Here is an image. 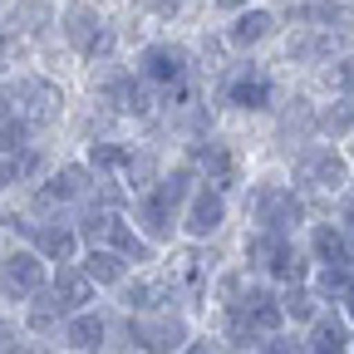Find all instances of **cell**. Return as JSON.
Segmentation results:
<instances>
[{
	"mask_svg": "<svg viewBox=\"0 0 354 354\" xmlns=\"http://www.w3.org/2000/svg\"><path fill=\"white\" fill-rule=\"evenodd\" d=\"M10 64V35H0V69Z\"/></svg>",
	"mask_w": 354,
	"mask_h": 354,
	"instance_id": "38",
	"label": "cell"
},
{
	"mask_svg": "<svg viewBox=\"0 0 354 354\" xmlns=\"http://www.w3.org/2000/svg\"><path fill=\"white\" fill-rule=\"evenodd\" d=\"M227 104H232L236 113H266V109L276 104V84H271V74L241 69V74L227 84Z\"/></svg>",
	"mask_w": 354,
	"mask_h": 354,
	"instance_id": "20",
	"label": "cell"
},
{
	"mask_svg": "<svg viewBox=\"0 0 354 354\" xmlns=\"http://www.w3.org/2000/svg\"><path fill=\"white\" fill-rule=\"evenodd\" d=\"M221 227H227V192L212 183H197L192 197L183 202V232L192 241H212Z\"/></svg>",
	"mask_w": 354,
	"mask_h": 354,
	"instance_id": "8",
	"label": "cell"
},
{
	"mask_svg": "<svg viewBox=\"0 0 354 354\" xmlns=\"http://www.w3.org/2000/svg\"><path fill=\"white\" fill-rule=\"evenodd\" d=\"M354 39L335 35V30H310V25H290V39H286V59L290 64H305V69H320L330 64L339 50H349Z\"/></svg>",
	"mask_w": 354,
	"mask_h": 354,
	"instance_id": "11",
	"label": "cell"
},
{
	"mask_svg": "<svg viewBox=\"0 0 354 354\" xmlns=\"http://www.w3.org/2000/svg\"><path fill=\"white\" fill-rule=\"evenodd\" d=\"M88 167H94L99 177H123L138 167V153H133L128 143H88Z\"/></svg>",
	"mask_w": 354,
	"mask_h": 354,
	"instance_id": "28",
	"label": "cell"
},
{
	"mask_svg": "<svg viewBox=\"0 0 354 354\" xmlns=\"http://www.w3.org/2000/svg\"><path fill=\"white\" fill-rule=\"evenodd\" d=\"M104 246H113V251H118V256H128L133 266L153 261V241L138 232V221H123L118 212H113V221H109V236H104Z\"/></svg>",
	"mask_w": 354,
	"mask_h": 354,
	"instance_id": "25",
	"label": "cell"
},
{
	"mask_svg": "<svg viewBox=\"0 0 354 354\" xmlns=\"http://www.w3.org/2000/svg\"><path fill=\"white\" fill-rule=\"evenodd\" d=\"M290 183L305 197H335L339 202L354 187V153H344V143H330V138H310L290 158Z\"/></svg>",
	"mask_w": 354,
	"mask_h": 354,
	"instance_id": "2",
	"label": "cell"
},
{
	"mask_svg": "<svg viewBox=\"0 0 354 354\" xmlns=\"http://www.w3.org/2000/svg\"><path fill=\"white\" fill-rule=\"evenodd\" d=\"M251 221L266 232L295 236L310 227V197L295 183H256L251 187Z\"/></svg>",
	"mask_w": 354,
	"mask_h": 354,
	"instance_id": "4",
	"label": "cell"
},
{
	"mask_svg": "<svg viewBox=\"0 0 354 354\" xmlns=\"http://www.w3.org/2000/svg\"><path fill=\"white\" fill-rule=\"evenodd\" d=\"M99 94H104V104L113 109V113H123V118H143L148 109H153V99H148V79L143 74H109L104 84H99Z\"/></svg>",
	"mask_w": 354,
	"mask_h": 354,
	"instance_id": "16",
	"label": "cell"
},
{
	"mask_svg": "<svg viewBox=\"0 0 354 354\" xmlns=\"http://www.w3.org/2000/svg\"><path fill=\"white\" fill-rule=\"evenodd\" d=\"M123 290V310H128V315H148V310H162V295L172 300V290H167V281L158 286V281H123L118 286Z\"/></svg>",
	"mask_w": 354,
	"mask_h": 354,
	"instance_id": "31",
	"label": "cell"
},
{
	"mask_svg": "<svg viewBox=\"0 0 354 354\" xmlns=\"http://www.w3.org/2000/svg\"><path fill=\"white\" fill-rule=\"evenodd\" d=\"M216 10H227V15H236V10H246V6H256V0H212Z\"/></svg>",
	"mask_w": 354,
	"mask_h": 354,
	"instance_id": "37",
	"label": "cell"
},
{
	"mask_svg": "<svg viewBox=\"0 0 354 354\" xmlns=\"http://www.w3.org/2000/svg\"><path fill=\"white\" fill-rule=\"evenodd\" d=\"M305 246H310V256H315V266H354V241L330 216L305 227Z\"/></svg>",
	"mask_w": 354,
	"mask_h": 354,
	"instance_id": "15",
	"label": "cell"
},
{
	"mask_svg": "<svg viewBox=\"0 0 354 354\" xmlns=\"http://www.w3.org/2000/svg\"><path fill=\"white\" fill-rule=\"evenodd\" d=\"M207 281H212V266H207L202 251H177L167 261V290H172V300L177 295H183V300H202Z\"/></svg>",
	"mask_w": 354,
	"mask_h": 354,
	"instance_id": "18",
	"label": "cell"
},
{
	"mask_svg": "<svg viewBox=\"0 0 354 354\" xmlns=\"http://www.w3.org/2000/svg\"><path fill=\"white\" fill-rule=\"evenodd\" d=\"M59 30H64V44L79 59H109L113 55V30L88 0H69L59 10Z\"/></svg>",
	"mask_w": 354,
	"mask_h": 354,
	"instance_id": "5",
	"label": "cell"
},
{
	"mask_svg": "<svg viewBox=\"0 0 354 354\" xmlns=\"http://www.w3.org/2000/svg\"><path fill=\"white\" fill-rule=\"evenodd\" d=\"M99 187V172L94 167H59L44 177V187L35 192V207L50 212V207H69V202H94Z\"/></svg>",
	"mask_w": 354,
	"mask_h": 354,
	"instance_id": "10",
	"label": "cell"
},
{
	"mask_svg": "<svg viewBox=\"0 0 354 354\" xmlns=\"http://www.w3.org/2000/svg\"><path fill=\"white\" fill-rule=\"evenodd\" d=\"M315 138H330V143L354 138V94H330L315 109Z\"/></svg>",
	"mask_w": 354,
	"mask_h": 354,
	"instance_id": "21",
	"label": "cell"
},
{
	"mask_svg": "<svg viewBox=\"0 0 354 354\" xmlns=\"http://www.w3.org/2000/svg\"><path fill=\"white\" fill-rule=\"evenodd\" d=\"M148 10L153 15H172V10H183V0H148Z\"/></svg>",
	"mask_w": 354,
	"mask_h": 354,
	"instance_id": "36",
	"label": "cell"
},
{
	"mask_svg": "<svg viewBox=\"0 0 354 354\" xmlns=\"http://www.w3.org/2000/svg\"><path fill=\"white\" fill-rule=\"evenodd\" d=\"M133 221H138V232H143L153 246H162V241H172L177 227H183V207H177V202L153 183V187L138 192V202H133Z\"/></svg>",
	"mask_w": 354,
	"mask_h": 354,
	"instance_id": "7",
	"label": "cell"
},
{
	"mask_svg": "<svg viewBox=\"0 0 354 354\" xmlns=\"http://www.w3.org/2000/svg\"><path fill=\"white\" fill-rule=\"evenodd\" d=\"M44 286H50V271H44V256L35 246L0 256V295L6 300H35Z\"/></svg>",
	"mask_w": 354,
	"mask_h": 354,
	"instance_id": "6",
	"label": "cell"
},
{
	"mask_svg": "<svg viewBox=\"0 0 354 354\" xmlns=\"http://www.w3.org/2000/svg\"><path fill=\"white\" fill-rule=\"evenodd\" d=\"M177 354H221V344H216V339H207V335H192Z\"/></svg>",
	"mask_w": 354,
	"mask_h": 354,
	"instance_id": "35",
	"label": "cell"
},
{
	"mask_svg": "<svg viewBox=\"0 0 354 354\" xmlns=\"http://www.w3.org/2000/svg\"><path fill=\"white\" fill-rule=\"evenodd\" d=\"M276 30H281V15H276V10L246 6V10H236L232 25H227V44H232V50H256V44H266Z\"/></svg>",
	"mask_w": 354,
	"mask_h": 354,
	"instance_id": "19",
	"label": "cell"
},
{
	"mask_svg": "<svg viewBox=\"0 0 354 354\" xmlns=\"http://www.w3.org/2000/svg\"><path fill=\"white\" fill-rule=\"evenodd\" d=\"M335 221H339V227L349 232V241H354V187L339 197V207H335Z\"/></svg>",
	"mask_w": 354,
	"mask_h": 354,
	"instance_id": "34",
	"label": "cell"
},
{
	"mask_svg": "<svg viewBox=\"0 0 354 354\" xmlns=\"http://www.w3.org/2000/svg\"><path fill=\"white\" fill-rule=\"evenodd\" d=\"M256 354H310V344L300 339V335H266L261 344H256Z\"/></svg>",
	"mask_w": 354,
	"mask_h": 354,
	"instance_id": "32",
	"label": "cell"
},
{
	"mask_svg": "<svg viewBox=\"0 0 354 354\" xmlns=\"http://www.w3.org/2000/svg\"><path fill=\"white\" fill-rule=\"evenodd\" d=\"M305 344H310V354H349V344H354V320L344 315L339 305H325L320 320L305 330Z\"/></svg>",
	"mask_w": 354,
	"mask_h": 354,
	"instance_id": "17",
	"label": "cell"
},
{
	"mask_svg": "<svg viewBox=\"0 0 354 354\" xmlns=\"http://www.w3.org/2000/svg\"><path fill=\"white\" fill-rule=\"evenodd\" d=\"M133 339H138L143 354H177L192 335H187L183 315H172V310H148V315L133 320Z\"/></svg>",
	"mask_w": 354,
	"mask_h": 354,
	"instance_id": "9",
	"label": "cell"
},
{
	"mask_svg": "<svg viewBox=\"0 0 354 354\" xmlns=\"http://www.w3.org/2000/svg\"><path fill=\"white\" fill-rule=\"evenodd\" d=\"M30 241H35V251L44 256V261H59V266H69L74 256H79V232L74 227H64V221H39V227H30Z\"/></svg>",
	"mask_w": 354,
	"mask_h": 354,
	"instance_id": "22",
	"label": "cell"
},
{
	"mask_svg": "<svg viewBox=\"0 0 354 354\" xmlns=\"http://www.w3.org/2000/svg\"><path fill=\"white\" fill-rule=\"evenodd\" d=\"M104 339H109V320L94 315V310H79V315L64 320V344H69L74 354H99Z\"/></svg>",
	"mask_w": 354,
	"mask_h": 354,
	"instance_id": "23",
	"label": "cell"
},
{
	"mask_svg": "<svg viewBox=\"0 0 354 354\" xmlns=\"http://www.w3.org/2000/svg\"><path fill=\"white\" fill-rule=\"evenodd\" d=\"M94 290H99V281L94 276H88L84 271V266H59V271H55V281L50 286H44V295H50L59 310H64V315H79V310H94Z\"/></svg>",
	"mask_w": 354,
	"mask_h": 354,
	"instance_id": "14",
	"label": "cell"
},
{
	"mask_svg": "<svg viewBox=\"0 0 354 354\" xmlns=\"http://www.w3.org/2000/svg\"><path fill=\"white\" fill-rule=\"evenodd\" d=\"M64 113V88L44 74H15L0 84V148L20 153L39 128H50Z\"/></svg>",
	"mask_w": 354,
	"mask_h": 354,
	"instance_id": "1",
	"label": "cell"
},
{
	"mask_svg": "<svg viewBox=\"0 0 354 354\" xmlns=\"http://www.w3.org/2000/svg\"><path fill=\"white\" fill-rule=\"evenodd\" d=\"M281 305H286V320L300 325V330H310V325L320 320V310H325V300L315 295V286H310V281L281 286Z\"/></svg>",
	"mask_w": 354,
	"mask_h": 354,
	"instance_id": "26",
	"label": "cell"
},
{
	"mask_svg": "<svg viewBox=\"0 0 354 354\" xmlns=\"http://www.w3.org/2000/svg\"><path fill=\"white\" fill-rule=\"evenodd\" d=\"M187 50L183 44H172V39H153L143 44V55H138V74L153 84V88H177L187 79Z\"/></svg>",
	"mask_w": 354,
	"mask_h": 354,
	"instance_id": "12",
	"label": "cell"
},
{
	"mask_svg": "<svg viewBox=\"0 0 354 354\" xmlns=\"http://www.w3.org/2000/svg\"><path fill=\"white\" fill-rule=\"evenodd\" d=\"M55 25V0H15L10 6V35H39Z\"/></svg>",
	"mask_w": 354,
	"mask_h": 354,
	"instance_id": "29",
	"label": "cell"
},
{
	"mask_svg": "<svg viewBox=\"0 0 354 354\" xmlns=\"http://www.w3.org/2000/svg\"><path fill=\"white\" fill-rule=\"evenodd\" d=\"M246 261H251V271L266 276L271 286H295V281L315 276L310 246H300L295 236H281V232H266V227L246 232Z\"/></svg>",
	"mask_w": 354,
	"mask_h": 354,
	"instance_id": "3",
	"label": "cell"
},
{
	"mask_svg": "<svg viewBox=\"0 0 354 354\" xmlns=\"http://www.w3.org/2000/svg\"><path fill=\"white\" fill-rule=\"evenodd\" d=\"M187 158L197 162L202 183H212V187H221V192H232V187L241 183V158H236L232 143H221V138H202V143H192Z\"/></svg>",
	"mask_w": 354,
	"mask_h": 354,
	"instance_id": "13",
	"label": "cell"
},
{
	"mask_svg": "<svg viewBox=\"0 0 354 354\" xmlns=\"http://www.w3.org/2000/svg\"><path fill=\"white\" fill-rule=\"evenodd\" d=\"M315 79H320V88H325V99H330V94H354V44H349V50H339L330 64H320Z\"/></svg>",
	"mask_w": 354,
	"mask_h": 354,
	"instance_id": "30",
	"label": "cell"
},
{
	"mask_svg": "<svg viewBox=\"0 0 354 354\" xmlns=\"http://www.w3.org/2000/svg\"><path fill=\"white\" fill-rule=\"evenodd\" d=\"M25 177V167H20V153H0V192L6 187H15Z\"/></svg>",
	"mask_w": 354,
	"mask_h": 354,
	"instance_id": "33",
	"label": "cell"
},
{
	"mask_svg": "<svg viewBox=\"0 0 354 354\" xmlns=\"http://www.w3.org/2000/svg\"><path fill=\"white\" fill-rule=\"evenodd\" d=\"M128 266H133V261H128V256H118V251H113V246H104V241H94V246L84 251V271L94 276L99 286H123V281H128Z\"/></svg>",
	"mask_w": 354,
	"mask_h": 354,
	"instance_id": "27",
	"label": "cell"
},
{
	"mask_svg": "<svg viewBox=\"0 0 354 354\" xmlns=\"http://www.w3.org/2000/svg\"><path fill=\"white\" fill-rule=\"evenodd\" d=\"M315 295L325 305H354V266H315V276H310Z\"/></svg>",
	"mask_w": 354,
	"mask_h": 354,
	"instance_id": "24",
	"label": "cell"
}]
</instances>
